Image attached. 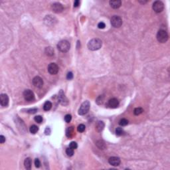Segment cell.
I'll return each instance as SVG.
<instances>
[{
	"instance_id": "obj_4",
	"label": "cell",
	"mask_w": 170,
	"mask_h": 170,
	"mask_svg": "<svg viewBox=\"0 0 170 170\" xmlns=\"http://www.w3.org/2000/svg\"><path fill=\"white\" fill-rule=\"evenodd\" d=\"M90 107V104L89 101L86 100L83 102L81 106H80V108L78 109V114L79 115H85L89 111Z\"/></svg>"
},
{
	"instance_id": "obj_14",
	"label": "cell",
	"mask_w": 170,
	"mask_h": 170,
	"mask_svg": "<svg viewBox=\"0 0 170 170\" xmlns=\"http://www.w3.org/2000/svg\"><path fill=\"white\" fill-rule=\"evenodd\" d=\"M119 105V100L116 98H111L110 100L108 101V106L112 108H117Z\"/></svg>"
},
{
	"instance_id": "obj_19",
	"label": "cell",
	"mask_w": 170,
	"mask_h": 170,
	"mask_svg": "<svg viewBox=\"0 0 170 170\" xmlns=\"http://www.w3.org/2000/svg\"><path fill=\"white\" fill-rule=\"evenodd\" d=\"M24 165H25V168L27 170H31V158L27 157L26 158L25 161H24Z\"/></svg>"
},
{
	"instance_id": "obj_32",
	"label": "cell",
	"mask_w": 170,
	"mask_h": 170,
	"mask_svg": "<svg viewBox=\"0 0 170 170\" xmlns=\"http://www.w3.org/2000/svg\"><path fill=\"white\" fill-rule=\"evenodd\" d=\"M73 78V74L71 72H68V74L67 75V78L68 80H72Z\"/></svg>"
},
{
	"instance_id": "obj_24",
	"label": "cell",
	"mask_w": 170,
	"mask_h": 170,
	"mask_svg": "<svg viewBox=\"0 0 170 170\" xmlns=\"http://www.w3.org/2000/svg\"><path fill=\"white\" fill-rule=\"evenodd\" d=\"M144 112V110H143V108H136L134 109V113L135 115H136V116H138V115H139V114H141L142 113Z\"/></svg>"
},
{
	"instance_id": "obj_16",
	"label": "cell",
	"mask_w": 170,
	"mask_h": 170,
	"mask_svg": "<svg viewBox=\"0 0 170 170\" xmlns=\"http://www.w3.org/2000/svg\"><path fill=\"white\" fill-rule=\"evenodd\" d=\"M105 124L102 121H98L96 124V130L98 132H100L104 130Z\"/></svg>"
},
{
	"instance_id": "obj_1",
	"label": "cell",
	"mask_w": 170,
	"mask_h": 170,
	"mask_svg": "<svg viewBox=\"0 0 170 170\" xmlns=\"http://www.w3.org/2000/svg\"><path fill=\"white\" fill-rule=\"evenodd\" d=\"M102 42L99 39H93L88 43V48L90 51H97L101 48Z\"/></svg>"
},
{
	"instance_id": "obj_5",
	"label": "cell",
	"mask_w": 170,
	"mask_h": 170,
	"mask_svg": "<svg viewBox=\"0 0 170 170\" xmlns=\"http://www.w3.org/2000/svg\"><path fill=\"white\" fill-rule=\"evenodd\" d=\"M111 25L113 26L114 27L118 28L122 25V19L120 17L117 15H114L110 19Z\"/></svg>"
},
{
	"instance_id": "obj_15",
	"label": "cell",
	"mask_w": 170,
	"mask_h": 170,
	"mask_svg": "<svg viewBox=\"0 0 170 170\" xmlns=\"http://www.w3.org/2000/svg\"><path fill=\"white\" fill-rule=\"evenodd\" d=\"M122 1L120 0H114V1H110V5L113 9H118L121 6Z\"/></svg>"
},
{
	"instance_id": "obj_33",
	"label": "cell",
	"mask_w": 170,
	"mask_h": 170,
	"mask_svg": "<svg viewBox=\"0 0 170 170\" xmlns=\"http://www.w3.org/2000/svg\"><path fill=\"white\" fill-rule=\"evenodd\" d=\"M105 27H106V25L103 22H100V23H99L98 24V27L99 29H104Z\"/></svg>"
},
{
	"instance_id": "obj_6",
	"label": "cell",
	"mask_w": 170,
	"mask_h": 170,
	"mask_svg": "<svg viewBox=\"0 0 170 170\" xmlns=\"http://www.w3.org/2000/svg\"><path fill=\"white\" fill-rule=\"evenodd\" d=\"M152 8H153V9H154L155 12L160 13V12H162L163 10L164 5H163L162 1H155L153 3Z\"/></svg>"
},
{
	"instance_id": "obj_25",
	"label": "cell",
	"mask_w": 170,
	"mask_h": 170,
	"mask_svg": "<svg viewBox=\"0 0 170 170\" xmlns=\"http://www.w3.org/2000/svg\"><path fill=\"white\" fill-rule=\"evenodd\" d=\"M119 124L120 126H126V125L128 124V120L125 118L121 119L120 120V122H119Z\"/></svg>"
},
{
	"instance_id": "obj_7",
	"label": "cell",
	"mask_w": 170,
	"mask_h": 170,
	"mask_svg": "<svg viewBox=\"0 0 170 170\" xmlns=\"http://www.w3.org/2000/svg\"><path fill=\"white\" fill-rule=\"evenodd\" d=\"M23 96L27 101H33L35 99V94L32 90L27 89L23 92Z\"/></svg>"
},
{
	"instance_id": "obj_8",
	"label": "cell",
	"mask_w": 170,
	"mask_h": 170,
	"mask_svg": "<svg viewBox=\"0 0 170 170\" xmlns=\"http://www.w3.org/2000/svg\"><path fill=\"white\" fill-rule=\"evenodd\" d=\"M58 100L59 101V102L61 104H62L63 106H67L69 102L67 100V97L64 95V93H63V91L62 90H61L59 93V96H58Z\"/></svg>"
},
{
	"instance_id": "obj_17",
	"label": "cell",
	"mask_w": 170,
	"mask_h": 170,
	"mask_svg": "<svg viewBox=\"0 0 170 170\" xmlns=\"http://www.w3.org/2000/svg\"><path fill=\"white\" fill-rule=\"evenodd\" d=\"M74 132H75L74 127H69V128L67 129V131H66V136H67L69 138H72V136H73Z\"/></svg>"
},
{
	"instance_id": "obj_31",
	"label": "cell",
	"mask_w": 170,
	"mask_h": 170,
	"mask_svg": "<svg viewBox=\"0 0 170 170\" xmlns=\"http://www.w3.org/2000/svg\"><path fill=\"white\" fill-rule=\"evenodd\" d=\"M35 167L37 168H39L41 166V162H40V160L38 158H36L35 160Z\"/></svg>"
},
{
	"instance_id": "obj_35",
	"label": "cell",
	"mask_w": 170,
	"mask_h": 170,
	"mask_svg": "<svg viewBox=\"0 0 170 170\" xmlns=\"http://www.w3.org/2000/svg\"><path fill=\"white\" fill-rule=\"evenodd\" d=\"M5 142V138L3 135L0 136V143L1 144H3Z\"/></svg>"
},
{
	"instance_id": "obj_26",
	"label": "cell",
	"mask_w": 170,
	"mask_h": 170,
	"mask_svg": "<svg viewBox=\"0 0 170 170\" xmlns=\"http://www.w3.org/2000/svg\"><path fill=\"white\" fill-rule=\"evenodd\" d=\"M123 134H124V130H123V129L122 128L118 127V128H117L116 129V134L117 136H122Z\"/></svg>"
},
{
	"instance_id": "obj_29",
	"label": "cell",
	"mask_w": 170,
	"mask_h": 170,
	"mask_svg": "<svg viewBox=\"0 0 170 170\" xmlns=\"http://www.w3.org/2000/svg\"><path fill=\"white\" fill-rule=\"evenodd\" d=\"M34 120L37 123H41L42 121H43V118L41 116H36L35 117Z\"/></svg>"
},
{
	"instance_id": "obj_2",
	"label": "cell",
	"mask_w": 170,
	"mask_h": 170,
	"mask_svg": "<svg viewBox=\"0 0 170 170\" xmlns=\"http://www.w3.org/2000/svg\"><path fill=\"white\" fill-rule=\"evenodd\" d=\"M57 48L62 53H66L69 51L70 48V44L67 40H62L59 42L57 45Z\"/></svg>"
},
{
	"instance_id": "obj_21",
	"label": "cell",
	"mask_w": 170,
	"mask_h": 170,
	"mask_svg": "<svg viewBox=\"0 0 170 170\" xmlns=\"http://www.w3.org/2000/svg\"><path fill=\"white\" fill-rule=\"evenodd\" d=\"M52 108V103L49 101H46L45 103L44 104L43 109L45 111H49V110H51V108Z\"/></svg>"
},
{
	"instance_id": "obj_37",
	"label": "cell",
	"mask_w": 170,
	"mask_h": 170,
	"mask_svg": "<svg viewBox=\"0 0 170 170\" xmlns=\"http://www.w3.org/2000/svg\"><path fill=\"white\" fill-rule=\"evenodd\" d=\"M45 133L46 135H49L50 133H51V130H50V128H46L45 129Z\"/></svg>"
},
{
	"instance_id": "obj_10",
	"label": "cell",
	"mask_w": 170,
	"mask_h": 170,
	"mask_svg": "<svg viewBox=\"0 0 170 170\" xmlns=\"http://www.w3.org/2000/svg\"><path fill=\"white\" fill-rule=\"evenodd\" d=\"M51 8L52 10L56 13H61L63 11V6L60 3H53L52 5Z\"/></svg>"
},
{
	"instance_id": "obj_13",
	"label": "cell",
	"mask_w": 170,
	"mask_h": 170,
	"mask_svg": "<svg viewBox=\"0 0 170 170\" xmlns=\"http://www.w3.org/2000/svg\"><path fill=\"white\" fill-rule=\"evenodd\" d=\"M108 162L113 166H118L120 164V159L118 157H111L109 158Z\"/></svg>"
},
{
	"instance_id": "obj_27",
	"label": "cell",
	"mask_w": 170,
	"mask_h": 170,
	"mask_svg": "<svg viewBox=\"0 0 170 170\" xmlns=\"http://www.w3.org/2000/svg\"><path fill=\"white\" fill-rule=\"evenodd\" d=\"M85 128H86V127H85V126L84 124H80V125L78 126L77 130L79 132H83V131L85 130Z\"/></svg>"
},
{
	"instance_id": "obj_9",
	"label": "cell",
	"mask_w": 170,
	"mask_h": 170,
	"mask_svg": "<svg viewBox=\"0 0 170 170\" xmlns=\"http://www.w3.org/2000/svg\"><path fill=\"white\" fill-rule=\"evenodd\" d=\"M59 67L55 63H50L48 66V71L51 75H56L59 72Z\"/></svg>"
},
{
	"instance_id": "obj_36",
	"label": "cell",
	"mask_w": 170,
	"mask_h": 170,
	"mask_svg": "<svg viewBox=\"0 0 170 170\" xmlns=\"http://www.w3.org/2000/svg\"><path fill=\"white\" fill-rule=\"evenodd\" d=\"M80 4V1L78 0H76L75 2H74V7L75 8H77L78 6Z\"/></svg>"
},
{
	"instance_id": "obj_30",
	"label": "cell",
	"mask_w": 170,
	"mask_h": 170,
	"mask_svg": "<svg viewBox=\"0 0 170 170\" xmlns=\"http://www.w3.org/2000/svg\"><path fill=\"white\" fill-rule=\"evenodd\" d=\"M77 142H72L70 144V147H71L72 149H75L77 148Z\"/></svg>"
},
{
	"instance_id": "obj_28",
	"label": "cell",
	"mask_w": 170,
	"mask_h": 170,
	"mask_svg": "<svg viewBox=\"0 0 170 170\" xmlns=\"http://www.w3.org/2000/svg\"><path fill=\"white\" fill-rule=\"evenodd\" d=\"M71 119H72V116L70 114H67L64 117V120L67 123H69L71 121Z\"/></svg>"
},
{
	"instance_id": "obj_11",
	"label": "cell",
	"mask_w": 170,
	"mask_h": 170,
	"mask_svg": "<svg viewBox=\"0 0 170 170\" xmlns=\"http://www.w3.org/2000/svg\"><path fill=\"white\" fill-rule=\"evenodd\" d=\"M33 85L35 87L39 88L43 87L44 84L43 80L40 77H35L33 79Z\"/></svg>"
},
{
	"instance_id": "obj_20",
	"label": "cell",
	"mask_w": 170,
	"mask_h": 170,
	"mask_svg": "<svg viewBox=\"0 0 170 170\" xmlns=\"http://www.w3.org/2000/svg\"><path fill=\"white\" fill-rule=\"evenodd\" d=\"M45 52L46 55H48V56H53L54 54V49H53L51 46L46 47Z\"/></svg>"
},
{
	"instance_id": "obj_23",
	"label": "cell",
	"mask_w": 170,
	"mask_h": 170,
	"mask_svg": "<svg viewBox=\"0 0 170 170\" xmlns=\"http://www.w3.org/2000/svg\"><path fill=\"white\" fill-rule=\"evenodd\" d=\"M66 154H67L68 156L71 157V156H72L73 154H74V149H72L71 147H68V148H67V149H66Z\"/></svg>"
},
{
	"instance_id": "obj_3",
	"label": "cell",
	"mask_w": 170,
	"mask_h": 170,
	"mask_svg": "<svg viewBox=\"0 0 170 170\" xmlns=\"http://www.w3.org/2000/svg\"><path fill=\"white\" fill-rule=\"evenodd\" d=\"M157 39L158 41L162 43H164L165 42H167L168 40V33L165 30L160 29V31L157 32Z\"/></svg>"
},
{
	"instance_id": "obj_34",
	"label": "cell",
	"mask_w": 170,
	"mask_h": 170,
	"mask_svg": "<svg viewBox=\"0 0 170 170\" xmlns=\"http://www.w3.org/2000/svg\"><path fill=\"white\" fill-rule=\"evenodd\" d=\"M37 112V108H33V109H30V110H28V112L30 114H35Z\"/></svg>"
},
{
	"instance_id": "obj_18",
	"label": "cell",
	"mask_w": 170,
	"mask_h": 170,
	"mask_svg": "<svg viewBox=\"0 0 170 170\" xmlns=\"http://www.w3.org/2000/svg\"><path fill=\"white\" fill-rule=\"evenodd\" d=\"M96 144L97 147H98L99 149H106V144H105V142H104L103 140H101V139L98 140V141L96 142Z\"/></svg>"
},
{
	"instance_id": "obj_22",
	"label": "cell",
	"mask_w": 170,
	"mask_h": 170,
	"mask_svg": "<svg viewBox=\"0 0 170 170\" xmlns=\"http://www.w3.org/2000/svg\"><path fill=\"white\" fill-rule=\"evenodd\" d=\"M38 130H39V128L35 125H33V126H31L30 127V132L31 134H36L37 132L38 131Z\"/></svg>"
},
{
	"instance_id": "obj_12",
	"label": "cell",
	"mask_w": 170,
	"mask_h": 170,
	"mask_svg": "<svg viewBox=\"0 0 170 170\" xmlns=\"http://www.w3.org/2000/svg\"><path fill=\"white\" fill-rule=\"evenodd\" d=\"M0 103L2 106H7L9 104V97L6 94H1L0 96Z\"/></svg>"
}]
</instances>
